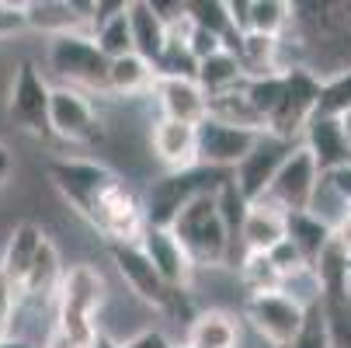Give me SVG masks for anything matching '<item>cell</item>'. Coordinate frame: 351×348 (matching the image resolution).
Here are the masks:
<instances>
[{"label": "cell", "instance_id": "6da1fadb", "mask_svg": "<svg viewBox=\"0 0 351 348\" xmlns=\"http://www.w3.org/2000/svg\"><path fill=\"white\" fill-rule=\"evenodd\" d=\"M105 279L94 265H70L56 289V334L73 348L97 341V314L105 307Z\"/></svg>", "mask_w": 351, "mask_h": 348}, {"label": "cell", "instance_id": "7a4b0ae2", "mask_svg": "<svg viewBox=\"0 0 351 348\" xmlns=\"http://www.w3.org/2000/svg\"><path fill=\"white\" fill-rule=\"evenodd\" d=\"M226 181H233V171L206 167V164H195L188 171H164L160 178L149 181L146 198L139 202L143 223L157 230H171V223L181 216L184 206H191L202 195H216Z\"/></svg>", "mask_w": 351, "mask_h": 348}, {"label": "cell", "instance_id": "3957f363", "mask_svg": "<svg viewBox=\"0 0 351 348\" xmlns=\"http://www.w3.org/2000/svg\"><path fill=\"white\" fill-rule=\"evenodd\" d=\"M171 233L188 251L195 268H219L233 258L230 230L219 216L216 195H202V198H195L191 206H184L181 216L171 223Z\"/></svg>", "mask_w": 351, "mask_h": 348}, {"label": "cell", "instance_id": "277c9868", "mask_svg": "<svg viewBox=\"0 0 351 348\" xmlns=\"http://www.w3.org/2000/svg\"><path fill=\"white\" fill-rule=\"evenodd\" d=\"M45 63L63 80V87L108 91V60L87 32L53 35L49 38V49H45Z\"/></svg>", "mask_w": 351, "mask_h": 348}, {"label": "cell", "instance_id": "5b68a950", "mask_svg": "<svg viewBox=\"0 0 351 348\" xmlns=\"http://www.w3.org/2000/svg\"><path fill=\"white\" fill-rule=\"evenodd\" d=\"M45 171H49V181L56 185V192L80 216H87L90 206L119 181L112 167L97 164V161H84V157H56V161H49Z\"/></svg>", "mask_w": 351, "mask_h": 348}, {"label": "cell", "instance_id": "8992f818", "mask_svg": "<svg viewBox=\"0 0 351 348\" xmlns=\"http://www.w3.org/2000/svg\"><path fill=\"white\" fill-rule=\"evenodd\" d=\"M317 97H320V80L310 70H289L285 73V87H282V102L278 108L268 115L265 132L299 143L306 122L317 115Z\"/></svg>", "mask_w": 351, "mask_h": 348}, {"label": "cell", "instance_id": "52a82bcc", "mask_svg": "<svg viewBox=\"0 0 351 348\" xmlns=\"http://www.w3.org/2000/svg\"><path fill=\"white\" fill-rule=\"evenodd\" d=\"M243 314L271 348H285L306 321V307H299L292 296L278 292H261V296H247L243 300Z\"/></svg>", "mask_w": 351, "mask_h": 348}, {"label": "cell", "instance_id": "ba28073f", "mask_svg": "<svg viewBox=\"0 0 351 348\" xmlns=\"http://www.w3.org/2000/svg\"><path fill=\"white\" fill-rule=\"evenodd\" d=\"M320 185V167L313 164V157L306 154L303 143H295V150L285 157V164L278 167L275 181L265 192V202H271L275 209L289 213H306L313 202V192Z\"/></svg>", "mask_w": 351, "mask_h": 348}, {"label": "cell", "instance_id": "9c48e42d", "mask_svg": "<svg viewBox=\"0 0 351 348\" xmlns=\"http://www.w3.org/2000/svg\"><path fill=\"white\" fill-rule=\"evenodd\" d=\"M87 220L94 223V230H101L108 237V244H139V237L146 230L139 198L122 181H115L101 198H97L87 213Z\"/></svg>", "mask_w": 351, "mask_h": 348}, {"label": "cell", "instance_id": "30bf717a", "mask_svg": "<svg viewBox=\"0 0 351 348\" xmlns=\"http://www.w3.org/2000/svg\"><path fill=\"white\" fill-rule=\"evenodd\" d=\"M49 80L42 77V70L35 63H18L14 70V80H11V91H8V115L25 129V132H49Z\"/></svg>", "mask_w": 351, "mask_h": 348}, {"label": "cell", "instance_id": "8fae6325", "mask_svg": "<svg viewBox=\"0 0 351 348\" xmlns=\"http://www.w3.org/2000/svg\"><path fill=\"white\" fill-rule=\"evenodd\" d=\"M295 150V143L289 139H278L271 132H261V139L254 143V150H250L237 167H233V185L237 192L243 195V202H258L265 198L268 185L275 181L278 167L285 164V157Z\"/></svg>", "mask_w": 351, "mask_h": 348}, {"label": "cell", "instance_id": "7c38bea8", "mask_svg": "<svg viewBox=\"0 0 351 348\" xmlns=\"http://www.w3.org/2000/svg\"><path fill=\"white\" fill-rule=\"evenodd\" d=\"M49 132L60 136L63 143H94L101 136V119L84 91L60 84L49 94Z\"/></svg>", "mask_w": 351, "mask_h": 348}, {"label": "cell", "instance_id": "4fadbf2b", "mask_svg": "<svg viewBox=\"0 0 351 348\" xmlns=\"http://www.w3.org/2000/svg\"><path fill=\"white\" fill-rule=\"evenodd\" d=\"M195 136H198V164L223 167V171H233L250 150H254V143L261 139L258 129L226 126V122H216L209 115L195 126Z\"/></svg>", "mask_w": 351, "mask_h": 348}, {"label": "cell", "instance_id": "5bb4252c", "mask_svg": "<svg viewBox=\"0 0 351 348\" xmlns=\"http://www.w3.org/2000/svg\"><path fill=\"white\" fill-rule=\"evenodd\" d=\"M108 251H112V262H115L119 275L125 279V286L139 296L143 303L157 307V310L171 307V300L178 292L157 275V268L149 265V258L143 255L139 244H108Z\"/></svg>", "mask_w": 351, "mask_h": 348}, {"label": "cell", "instance_id": "9a60e30c", "mask_svg": "<svg viewBox=\"0 0 351 348\" xmlns=\"http://www.w3.org/2000/svg\"><path fill=\"white\" fill-rule=\"evenodd\" d=\"M139 247L143 255L149 258V265L157 268V275L174 289V292H184L195 279V265L188 258V251L178 244V237L171 230H157V227H146L143 237H139Z\"/></svg>", "mask_w": 351, "mask_h": 348}, {"label": "cell", "instance_id": "2e32d148", "mask_svg": "<svg viewBox=\"0 0 351 348\" xmlns=\"http://www.w3.org/2000/svg\"><path fill=\"white\" fill-rule=\"evenodd\" d=\"M299 143L306 146V154L313 157V164L320 167V174H330L337 167H348L351 164V143L341 129V119L334 115H313L299 136Z\"/></svg>", "mask_w": 351, "mask_h": 348}, {"label": "cell", "instance_id": "e0dca14e", "mask_svg": "<svg viewBox=\"0 0 351 348\" xmlns=\"http://www.w3.org/2000/svg\"><path fill=\"white\" fill-rule=\"evenodd\" d=\"M149 150L167 171H188L198 164V136L195 126L174 122V119H157L149 129Z\"/></svg>", "mask_w": 351, "mask_h": 348}, {"label": "cell", "instance_id": "ac0fdd59", "mask_svg": "<svg viewBox=\"0 0 351 348\" xmlns=\"http://www.w3.org/2000/svg\"><path fill=\"white\" fill-rule=\"evenodd\" d=\"M154 94L160 105V119H174V122H188L198 126L209 115V102L202 87L195 80H181V77H157L154 80Z\"/></svg>", "mask_w": 351, "mask_h": 348}, {"label": "cell", "instance_id": "d6986e66", "mask_svg": "<svg viewBox=\"0 0 351 348\" xmlns=\"http://www.w3.org/2000/svg\"><path fill=\"white\" fill-rule=\"evenodd\" d=\"M125 14H129V32H132V53L139 60H146L157 73V63L167 45V25L160 21V14L154 11L149 0H129Z\"/></svg>", "mask_w": 351, "mask_h": 348}, {"label": "cell", "instance_id": "ffe728a7", "mask_svg": "<svg viewBox=\"0 0 351 348\" xmlns=\"http://www.w3.org/2000/svg\"><path fill=\"white\" fill-rule=\"evenodd\" d=\"M42 240H45V230L38 223H32V220L14 223V230L8 233L4 251H0V275H4L14 289H21V282H25V275H28L35 255H38Z\"/></svg>", "mask_w": 351, "mask_h": 348}, {"label": "cell", "instance_id": "44dd1931", "mask_svg": "<svg viewBox=\"0 0 351 348\" xmlns=\"http://www.w3.org/2000/svg\"><path fill=\"white\" fill-rule=\"evenodd\" d=\"M278 240H285V213L275 209L271 202H265V198H258V202H247V213H243V223H240L243 255H247V251L268 255Z\"/></svg>", "mask_w": 351, "mask_h": 348}, {"label": "cell", "instance_id": "7402d4cb", "mask_svg": "<svg viewBox=\"0 0 351 348\" xmlns=\"http://www.w3.org/2000/svg\"><path fill=\"white\" fill-rule=\"evenodd\" d=\"M184 348H240V324L230 310L209 307L198 310L188 324Z\"/></svg>", "mask_w": 351, "mask_h": 348}, {"label": "cell", "instance_id": "603a6c76", "mask_svg": "<svg viewBox=\"0 0 351 348\" xmlns=\"http://www.w3.org/2000/svg\"><path fill=\"white\" fill-rule=\"evenodd\" d=\"M63 258H60V251H56V244L53 240H42V247H38V255H35V262H32V268H28V275H25V282H21V289H18V300L25 296V300H45V296H56V289H60V279H63Z\"/></svg>", "mask_w": 351, "mask_h": 348}, {"label": "cell", "instance_id": "cb8c5ba5", "mask_svg": "<svg viewBox=\"0 0 351 348\" xmlns=\"http://www.w3.org/2000/svg\"><path fill=\"white\" fill-rule=\"evenodd\" d=\"M243 80H247V73H243L240 60L230 53V49H223V53L202 60V63H198V70H195V84L202 87L206 102H209V97H219V94H230V91H240Z\"/></svg>", "mask_w": 351, "mask_h": 348}, {"label": "cell", "instance_id": "d4e9b609", "mask_svg": "<svg viewBox=\"0 0 351 348\" xmlns=\"http://www.w3.org/2000/svg\"><path fill=\"white\" fill-rule=\"evenodd\" d=\"M80 11H87V8H80V4H56V0L25 4L28 28H38V32H45L49 38H53V35H66V32H84L87 18H84Z\"/></svg>", "mask_w": 351, "mask_h": 348}, {"label": "cell", "instance_id": "484cf974", "mask_svg": "<svg viewBox=\"0 0 351 348\" xmlns=\"http://www.w3.org/2000/svg\"><path fill=\"white\" fill-rule=\"evenodd\" d=\"M154 80H157L154 67L146 60H139L136 53L108 60V91L119 94V97H136V94L154 91Z\"/></svg>", "mask_w": 351, "mask_h": 348}, {"label": "cell", "instance_id": "4316f807", "mask_svg": "<svg viewBox=\"0 0 351 348\" xmlns=\"http://www.w3.org/2000/svg\"><path fill=\"white\" fill-rule=\"evenodd\" d=\"M285 237L299 247V255H303L306 265L313 268V262L324 255V247L330 244V227L320 223L313 213H289L285 216Z\"/></svg>", "mask_w": 351, "mask_h": 348}, {"label": "cell", "instance_id": "83f0119b", "mask_svg": "<svg viewBox=\"0 0 351 348\" xmlns=\"http://www.w3.org/2000/svg\"><path fill=\"white\" fill-rule=\"evenodd\" d=\"M292 25V4L285 0H250L247 8V32L254 35H268V38H282Z\"/></svg>", "mask_w": 351, "mask_h": 348}, {"label": "cell", "instance_id": "f1b7e54d", "mask_svg": "<svg viewBox=\"0 0 351 348\" xmlns=\"http://www.w3.org/2000/svg\"><path fill=\"white\" fill-rule=\"evenodd\" d=\"M94 45L105 53V60H119V56H129L132 53V32H129V14H125V4L108 14L105 21L94 25Z\"/></svg>", "mask_w": 351, "mask_h": 348}, {"label": "cell", "instance_id": "f546056e", "mask_svg": "<svg viewBox=\"0 0 351 348\" xmlns=\"http://www.w3.org/2000/svg\"><path fill=\"white\" fill-rule=\"evenodd\" d=\"M209 119L226 122V126H240V129H258V132H265V122L254 115V108L247 105L243 87H240V91H230V94H219V97H209Z\"/></svg>", "mask_w": 351, "mask_h": 348}, {"label": "cell", "instance_id": "4dcf8cb0", "mask_svg": "<svg viewBox=\"0 0 351 348\" xmlns=\"http://www.w3.org/2000/svg\"><path fill=\"white\" fill-rule=\"evenodd\" d=\"M240 286L247 289V296H261V292H278L282 289V275L271 265L268 255H254L247 251L240 258Z\"/></svg>", "mask_w": 351, "mask_h": 348}, {"label": "cell", "instance_id": "1f68e13d", "mask_svg": "<svg viewBox=\"0 0 351 348\" xmlns=\"http://www.w3.org/2000/svg\"><path fill=\"white\" fill-rule=\"evenodd\" d=\"M282 87H285V73H271V77H247L243 80V97L254 108V115L268 126V115L278 108L282 102Z\"/></svg>", "mask_w": 351, "mask_h": 348}, {"label": "cell", "instance_id": "d6a6232c", "mask_svg": "<svg viewBox=\"0 0 351 348\" xmlns=\"http://www.w3.org/2000/svg\"><path fill=\"white\" fill-rule=\"evenodd\" d=\"M324 321H327L330 348H351V300L344 292L324 296Z\"/></svg>", "mask_w": 351, "mask_h": 348}, {"label": "cell", "instance_id": "836d02e7", "mask_svg": "<svg viewBox=\"0 0 351 348\" xmlns=\"http://www.w3.org/2000/svg\"><path fill=\"white\" fill-rule=\"evenodd\" d=\"M317 112L320 115H344L351 112V70L330 77L320 84V97H317Z\"/></svg>", "mask_w": 351, "mask_h": 348}, {"label": "cell", "instance_id": "e575fe53", "mask_svg": "<svg viewBox=\"0 0 351 348\" xmlns=\"http://www.w3.org/2000/svg\"><path fill=\"white\" fill-rule=\"evenodd\" d=\"M285 348H330V334H327V321H324V303L306 310L303 331H299Z\"/></svg>", "mask_w": 351, "mask_h": 348}, {"label": "cell", "instance_id": "d590c367", "mask_svg": "<svg viewBox=\"0 0 351 348\" xmlns=\"http://www.w3.org/2000/svg\"><path fill=\"white\" fill-rule=\"evenodd\" d=\"M268 258H271V265L278 268V275H282V282L289 279V275H299V272H306L310 265H306V258L299 255V247L285 237V240H278L271 251H268Z\"/></svg>", "mask_w": 351, "mask_h": 348}, {"label": "cell", "instance_id": "8d00e7d4", "mask_svg": "<svg viewBox=\"0 0 351 348\" xmlns=\"http://www.w3.org/2000/svg\"><path fill=\"white\" fill-rule=\"evenodd\" d=\"M14 307H18V289L0 275V341L11 338V321H14Z\"/></svg>", "mask_w": 351, "mask_h": 348}, {"label": "cell", "instance_id": "74e56055", "mask_svg": "<svg viewBox=\"0 0 351 348\" xmlns=\"http://www.w3.org/2000/svg\"><path fill=\"white\" fill-rule=\"evenodd\" d=\"M28 18H25V4H0V38H11L14 32H25Z\"/></svg>", "mask_w": 351, "mask_h": 348}, {"label": "cell", "instance_id": "f35d334b", "mask_svg": "<svg viewBox=\"0 0 351 348\" xmlns=\"http://www.w3.org/2000/svg\"><path fill=\"white\" fill-rule=\"evenodd\" d=\"M119 348H174V345H171V338H167L164 331H157V327H146V331H139V334L125 338Z\"/></svg>", "mask_w": 351, "mask_h": 348}, {"label": "cell", "instance_id": "ab89813d", "mask_svg": "<svg viewBox=\"0 0 351 348\" xmlns=\"http://www.w3.org/2000/svg\"><path fill=\"white\" fill-rule=\"evenodd\" d=\"M327 181H330V188L337 192V198L351 209V164L348 167H337V171H330V174H324Z\"/></svg>", "mask_w": 351, "mask_h": 348}, {"label": "cell", "instance_id": "60d3db41", "mask_svg": "<svg viewBox=\"0 0 351 348\" xmlns=\"http://www.w3.org/2000/svg\"><path fill=\"white\" fill-rule=\"evenodd\" d=\"M11 174H14V154L8 143H0V188L11 181Z\"/></svg>", "mask_w": 351, "mask_h": 348}, {"label": "cell", "instance_id": "b9f144b4", "mask_svg": "<svg viewBox=\"0 0 351 348\" xmlns=\"http://www.w3.org/2000/svg\"><path fill=\"white\" fill-rule=\"evenodd\" d=\"M0 348H35V345L25 341V338H4V341H0Z\"/></svg>", "mask_w": 351, "mask_h": 348}, {"label": "cell", "instance_id": "7bdbcfd3", "mask_svg": "<svg viewBox=\"0 0 351 348\" xmlns=\"http://www.w3.org/2000/svg\"><path fill=\"white\" fill-rule=\"evenodd\" d=\"M45 348H73V345H70V341H63V338L53 331V338H49V345H45Z\"/></svg>", "mask_w": 351, "mask_h": 348}, {"label": "cell", "instance_id": "ee69618b", "mask_svg": "<svg viewBox=\"0 0 351 348\" xmlns=\"http://www.w3.org/2000/svg\"><path fill=\"white\" fill-rule=\"evenodd\" d=\"M341 119V129H344V136H348V143H351V112H344V115H337Z\"/></svg>", "mask_w": 351, "mask_h": 348}, {"label": "cell", "instance_id": "f6af8a7d", "mask_svg": "<svg viewBox=\"0 0 351 348\" xmlns=\"http://www.w3.org/2000/svg\"><path fill=\"white\" fill-rule=\"evenodd\" d=\"M181 348H184V345H181Z\"/></svg>", "mask_w": 351, "mask_h": 348}]
</instances>
